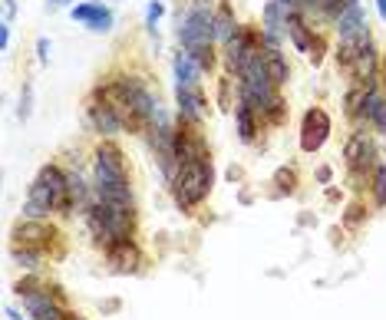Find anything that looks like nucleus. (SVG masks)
Wrapping results in <instances>:
<instances>
[{"label":"nucleus","instance_id":"nucleus-7","mask_svg":"<svg viewBox=\"0 0 386 320\" xmlns=\"http://www.w3.org/2000/svg\"><path fill=\"white\" fill-rule=\"evenodd\" d=\"M208 155H212V152H208V142H205V136L199 132V125L178 119V125H175V159H178V165L208 159Z\"/></svg>","mask_w":386,"mask_h":320},{"label":"nucleus","instance_id":"nucleus-12","mask_svg":"<svg viewBox=\"0 0 386 320\" xmlns=\"http://www.w3.org/2000/svg\"><path fill=\"white\" fill-rule=\"evenodd\" d=\"M106 261L112 264L116 274H139L142 271V247L136 245V238L119 241V245L106 247Z\"/></svg>","mask_w":386,"mask_h":320},{"label":"nucleus","instance_id":"nucleus-8","mask_svg":"<svg viewBox=\"0 0 386 320\" xmlns=\"http://www.w3.org/2000/svg\"><path fill=\"white\" fill-rule=\"evenodd\" d=\"M327 139H330V116L321 106H311L304 112V119H300V152L311 155V152L324 146Z\"/></svg>","mask_w":386,"mask_h":320},{"label":"nucleus","instance_id":"nucleus-35","mask_svg":"<svg viewBox=\"0 0 386 320\" xmlns=\"http://www.w3.org/2000/svg\"><path fill=\"white\" fill-rule=\"evenodd\" d=\"M277 3H281V7H284V10H300V0H277Z\"/></svg>","mask_w":386,"mask_h":320},{"label":"nucleus","instance_id":"nucleus-10","mask_svg":"<svg viewBox=\"0 0 386 320\" xmlns=\"http://www.w3.org/2000/svg\"><path fill=\"white\" fill-rule=\"evenodd\" d=\"M175 109H178V119H182V123H192V125L205 123L208 102H205L201 86H175Z\"/></svg>","mask_w":386,"mask_h":320},{"label":"nucleus","instance_id":"nucleus-16","mask_svg":"<svg viewBox=\"0 0 386 320\" xmlns=\"http://www.w3.org/2000/svg\"><path fill=\"white\" fill-rule=\"evenodd\" d=\"M89 205H93V185H86V178L79 172H66V205H63V215L86 211Z\"/></svg>","mask_w":386,"mask_h":320},{"label":"nucleus","instance_id":"nucleus-3","mask_svg":"<svg viewBox=\"0 0 386 320\" xmlns=\"http://www.w3.org/2000/svg\"><path fill=\"white\" fill-rule=\"evenodd\" d=\"M172 198H175V208L192 215L195 205H201L205 198L212 195V185H215V165L212 155L199 162H188V165H178L172 182Z\"/></svg>","mask_w":386,"mask_h":320},{"label":"nucleus","instance_id":"nucleus-31","mask_svg":"<svg viewBox=\"0 0 386 320\" xmlns=\"http://www.w3.org/2000/svg\"><path fill=\"white\" fill-rule=\"evenodd\" d=\"M37 60L43 63V66L50 63V40H47V37H40V40H37Z\"/></svg>","mask_w":386,"mask_h":320},{"label":"nucleus","instance_id":"nucleus-41","mask_svg":"<svg viewBox=\"0 0 386 320\" xmlns=\"http://www.w3.org/2000/svg\"><path fill=\"white\" fill-rule=\"evenodd\" d=\"M76 320H79V317H76Z\"/></svg>","mask_w":386,"mask_h":320},{"label":"nucleus","instance_id":"nucleus-32","mask_svg":"<svg viewBox=\"0 0 386 320\" xmlns=\"http://www.w3.org/2000/svg\"><path fill=\"white\" fill-rule=\"evenodd\" d=\"M314 178H317L321 185H330V178H334V169H330V165H321V169L314 172Z\"/></svg>","mask_w":386,"mask_h":320},{"label":"nucleus","instance_id":"nucleus-28","mask_svg":"<svg viewBox=\"0 0 386 320\" xmlns=\"http://www.w3.org/2000/svg\"><path fill=\"white\" fill-rule=\"evenodd\" d=\"M165 17V3L162 0H152L149 10H146V26H149V33H155V24Z\"/></svg>","mask_w":386,"mask_h":320},{"label":"nucleus","instance_id":"nucleus-20","mask_svg":"<svg viewBox=\"0 0 386 320\" xmlns=\"http://www.w3.org/2000/svg\"><path fill=\"white\" fill-rule=\"evenodd\" d=\"M235 125H238V139H241L245 146H251L254 136L261 132V119H258L254 109L245 106V102H238V106H235Z\"/></svg>","mask_w":386,"mask_h":320},{"label":"nucleus","instance_id":"nucleus-37","mask_svg":"<svg viewBox=\"0 0 386 320\" xmlns=\"http://www.w3.org/2000/svg\"><path fill=\"white\" fill-rule=\"evenodd\" d=\"M66 3H70V0H47V10H60Z\"/></svg>","mask_w":386,"mask_h":320},{"label":"nucleus","instance_id":"nucleus-14","mask_svg":"<svg viewBox=\"0 0 386 320\" xmlns=\"http://www.w3.org/2000/svg\"><path fill=\"white\" fill-rule=\"evenodd\" d=\"M258 33L251 30V26H241L238 24V30H235V37L224 43V63H228V70L231 73H238L241 70V63H245V56H248V49L258 43Z\"/></svg>","mask_w":386,"mask_h":320},{"label":"nucleus","instance_id":"nucleus-2","mask_svg":"<svg viewBox=\"0 0 386 320\" xmlns=\"http://www.w3.org/2000/svg\"><path fill=\"white\" fill-rule=\"evenodd\" d=\"M63 205H66V172L60 165H43L30 185V195L24 201V218H40L47 222L53 211L63 215Z\"/></svg>","mask_w":386,"mask_h":320},{"label":"nucleus","instance_id":"nucleus-13","mask_svg":"<svg viewBox=\"0 0 386 320\" xmlns=\"http://www.w3.org/2000/svg\"><path fill=\"white\" fill-rule=\"evenodd\" d=\"M73 20H79V24H86L93 33H109L112 30V10L102 3V0H89V3H76L73 10Z\"/></svg>","mask_w":386,"mask_h":320},{"label":"nucleus","instance_id":"nucleus-36","mask_svg":"<svg viewBox=\"0 0 386 320\" xmlns=\"http://www.w3.org/2000/svg\"><path fill=\"white\" fill-rule=\"evenodd\" d=\"M119 307H123L119 300H106V304H102V314H116Z\"/></svg>","mask_w":386,"mask_h":320},{"label":"nucleus","instance_id":"nucleus-1","mask_svg":"<svg viewBox=\"0 0 386 320\" xmlns=\"http://www.w3.org/2000/svg\"><path fill=\"white\" fill-rule=\"evenodd\" d=\"M83 218H86V228L93 234V241L102 251L119 245V241L136 238V208H112V205H102V201H93L83 211Z\"/></svg>","mask_w":386,"mask_h":320},{"label":"nucleus","instance_id":"nucleus-21","mask_svg":"<svg viewBox=\"0 0 386 320\" xmlns=\"http://www.w3.org/2000/svg\"><path fill=\"white\" fill-rule=\"evenodd\" d=\"M264 70H268V79L275 83V86H287V79H291V66H287L284 53L275 47H264Z\"/></svg>","mask_w":386,"mask_h":320},{"label":"nucleus","instance_id":"nucleus-15","mask_svg":"<svg viewBox=\"0 0 386 320\" xmlns=\"http://www.w3.org/2000/svg\"><path fill=\"white\" fill-rule=\"evenodd\" d=\"M376 63H380V53H376L373 40H370V43H363V47L357 49V56L350 63L353 83H360V86H376Z\"/></svg>","mask_w":386,"mask_h":320},{"label":"nucleus","instance_id":"nucleus-29","mask_svg":"<svg viewBox=\"0 0 386 320\" xmlns=\"http://www.w3.org/2000/svg\"><path fill=\"white\" fill-rule=\"evenodd\" d=\"M231 83H235L231 76H222V79H218V106H222V109H235V106H231Z\"/></svg>","mask_w":386,"mask_h":320},{"label":"nucleus","instance_id":"nucleus-6","mask_svg":"<svg viewBox=\"0 0 386 320\" xmlns=\"http://www.w3.org/2000/svg\"><path fill=\"white\" fill-rule=\"evenodd\" d=\"M343 159H347L350 178H353V182H366V175L380 165V162H376V146H373V139H370V132L357 129V132L347 139V146H343Z\"/></svg>","mask_w":386,"mask_h":320},{"label":"nucleus","instance_id":"nucleus-17","mask_svg":"<svg viewBox=\"0 0 386 320\" xmlns=\"http://www.w3.org/2000/svg\"><path fill=\"white\" fill-rule=\"evenodd\" d=\"M172 70H175V86H201V70L195 56L188 53V49H178L172 60Z\"/></svg>","mask_w":386,"mask_h":320},{"label":"nucleus","instance_id":"nucleus-34","mask_svg":"<svg viewBox=\"0 0 386 320\" xmlns=\"http://www.w3.org/2000/svg\"><path fill=\"white\" fill-rule=\"evenodd\" d=\"M7 47H10V24H0V49L7 53Z\"/></svg>","mask_w":386,"mask_h":320},{"label":"nucleus","instance_id":"nucleus-39","mask_svg":"<svg viewBox=\"0 0 386 320\" xmlns=\"http://www.w3.org/2000/svg\"><path fill=\"white\" fill-rule=\"evenodd\" d=\"M7 317H10V320H24V314H20L17 307H7Z\"/></svg>","mask_w":386,"mask_h":320},{"label":"nucleus","instance_id":"nucleus-40","mask_svg":"<svg viewBox=\"0 0 386 320\" xmlns=\"http://www.w3.org/2000/svg\"><path fill=\"white\" fill-rule=\"evenodd\" d=\"M376 10H380V20H386V0H376Z\"/></svg>","mask_w":386,"mask_h":320},{"label":"nucleus","instance_id":"nucleus-22","mask_svg":"<svg viewBox=\"0 0 386 320\" xmlns=\"http://www.w3.org/2000/svg\"><path fill=\"white\" fill-rule=\"evenodd\" d=\"M10 258L17 261V268H24L26 274H33L40 268V251H33V247H20V245H10Z\"/></svg>","mask_w":386,"mask_h":320},{"label":"nucleus","instance_id":"nucleus-9","mask_svg":"<svg viewBox=\"0 0 386 320\" xmlns=\"http://www.w3.org/2000/svg\"><path fill=\"white\" fill-rule=\"evenodd\" d=\"M86 125L93 129V132H100L102 139L119 136V132L125 129L123 119H119V112L112 109V102H106L100 93H96V96L86 102Z\"/></svg>","mask_w":386,"mask_h":320},{"label":"nucleus","instance_id":"nucleus-26","mask_svg":"<svg viewBox=\"0 0 386 320\" xmlns=\"http://www.w3.org/2000/svg\"><path fill=\"white\" fill-rule=\"evenodd\" d=\"M363 222H366V208H363L360 201L347 205V211H343V224H347V228H360Z\"/></svg>","mask_w":386,"mask_h":320},{"label":"nucleus","instance_id":"nucleus-25","mask_svg":"<svg viewBox=\"0 0 386 320\" xmlns=\"http://www.w3.org/2000/svg\"><path fill=\"white\" fill-rule=\"evenodd\" d=\"M192 56H195V63H199L201 70L208 73V70H215V43H205V47H195V49H188Z\"/></svg>","mask_w":386,"mask_h":320},{"label":"nucleus","instance_id":"nucleus-23","mask_svg":"<svg viewBox=\"0 0 386 320\" xmlns=\"http://www.w3.org/2000/svg\"><path fill=\"white\" fill-rule=\"evenodd\" d=\"M275 185H277V195H294L298 192V169L294 165H281L275 172Z\"/></svg>","mask_w":386,"mask_h":320},{"label":"nucleus","instance_id":"nucleus-24","mask_svg":"<svg viewBox=\"0 0 386 320\" xmlns=\"http://www.w3.org/2000/svg\"><path fill=\"white\" fill-rule=\"evenodd\" d=\"M373 205L386 208V162H380L373 169Z\"/></svg>","mask_w":386,"mask_h":320},{"label":"nucleus","instance_id":"nucleus-4","mask_svg":"<svg viewBox=\"0 0 386 320\" xmlns=\"http://www.w3.org/2000/svg\"><path fill=\"white\" fill-rule=\"evenodd\" d=\"M215 7L212 0H188V10L178 17V43L182 49H195L205 43H215Z\"/></svg>","mask_w":386,"mask_h":320},{"label":"nucleus","instance_id":"nucleus-38","mask_svg":"<svg viewBox=\"0 0 386 320\" xmlns=\"http://www.w3.org/2000/svg\"><path fill=\"white\" fill-rule=\"evenodd\" d=\"M238 178H241V169H238V165H231V169H228V182H238Z\"/></svg>","mask_w":386,"mask_h":320},{"label":"nucleus","instance_id":"nucleus-11","mask_svg":"<svg viewBox=\"0 0 386 320\" xmlns=\"http://www.w3.org/2000/svg\"><path fill=\"white\" fill-rule=\"evenodd\" d=\"M334 26H337V33H340V40H347V43H366L370 40V24H366V13H363L360 3L347 7L334 20Z\"/></svg>","mask_w":386,"mask_h":320},{"label":"nucleus","instance_id":"nucleus-5","mask_svg":"<svg viewBox=\"0 0 386 320\" xmlns=\"http://www.w3.org/2000/svg\"><path fill=\"white\" fill-rule=\"evenodd\" d=\"M63 234L53 228L50 222H40V218H20V222L13 224V245L20 247H33V251H40V254H47V251H53L56 258L63 254L60 245Z\"/></svg>","mask_w":386,"mask_h":320},{"label":"nucleus","instance_id":"nucleus-19","mask_svg":"<svg viewBox=\"0 0 386 320\" xmlns=\"http://www.w3.org/2000/svg\"><path fill=\"white\" fill-rule=\"evenodd\" d=\"M215 43H228V40L235 37L238 30V20H235V10L228 7V0H218V7H215Z\"/></svg>","mask_w":386,"mask_h":320},{"label":"nucleus","instance_id":"nucleus-30","mask_svg":"<svg viewBox=\"0 0 386 320\" xmlns=\"http://www.w3.org/2000/svg\"><path fill=\"white\" fill-rule=\"evenodd\" d=\"M324 37H321V33H317V37H314V43H311V53H307V60L314 63V66H321V63H324Z\"/></svg>","mask_w":386,"mask_h":320},{"label":"nucleus","instance_id":"nucleus-33","mask_svg":"<svg viewBox=\"0 0 386 320\" xmlns=\"http://www.w3.org/2000/svg\"><path fill=\"white\" fill-rule=\"evenodd\" d=\"M13 13H17V0H3V20L0 24H10Z\"/></svg>","mask_w":386,"mask_h":320},{"label":"nucleus","instance_id":"nucleus-27","mask_svg":"<svg viewBox=\"0 0 386 320\" xmlns=\"http://www.w3.org/2000/svg\"><path fill=\"white\" fill-rule=\"evenodd\" d=\"M30 112H33V86L24 83V93H20V106H17V119H30Z\"/></svg>","mask_w":386,"mask_h":320},{"label":"nucleus","instance_id":"nucleus-18","mask_svg":"<svg viewBox=\"0 0 386 320\" xmlns=\"http://www.w3.org/2000/svg\"><path fill=\"white\" fill-rule=\"evenodd\" d=\"M284 33L291 37V43H294V49L298 53H311V43H314V26H307V20H304V13L294 10L291 17H287V24H284Z\"/></svg>","mask_w":386,"mask_h":320}]
</instances>
